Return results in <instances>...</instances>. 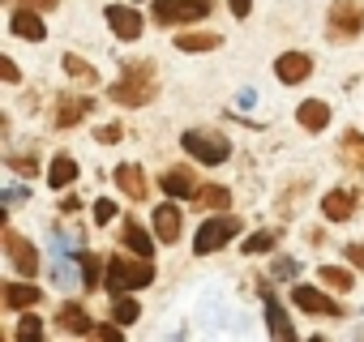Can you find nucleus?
<instances>
[{
	"mask_svg": "<svg viewBox=\"0 0 364 342\" xmlns=\"http://www.w3.org/2000/svg\"><path fill=\"white\" fill-rule=\"evenodd\" d=\"M219 43H223V35H215V31H206V35L202 31H185V35L176 39L180 52H215Z\"/></svg>",
	"mask_w": 364,
	"mask_h": 342,
	"instance_id": "a878e982",
	"label": "nucleus"
},
{
	"mask_svg": "<svg viewBox=\"0 0 364 342\" xmlns=\"http://www.w3.org/2000/svg\"><path fill=\"white\" fill-rule=\"evenodd\" d=\"M215 0H154V22L159 26H189L210 18Z\"/></svg>",
	"mask_w": 364,
	"mask_h": 342,
	"instance_id": "39448f33",
	"label": "nucleus"
},
{
	"mask_svg": "<svg viewBox=\"0 0 364 342\" xmlns=\"http://www.w3.org/2000/svg\"><path fill=\"white\" fill-rule=\"evenodd\" d=\"M112 180L120 184V193H124L129 202H146V193H150V180H146V171H141L137 162H120V167L112 171Z\"/></svg>",
	"mask_w": 364,
	"mask_h": 342,
	"instance_id": "2eb2a0df",
	"label": "nucleus"
},
{
	"mask_svg": "<svg viewBox=\"0 0 364 342\" xmlns=\"http://www.w3.org/2000/svg\"><path fill=\"white\" fill-rule=\"evenodd\" d=\"M56 325H60L65 333H73V338H86V333H95V321H90V312H86L82 304H60V312H56Z\"/></svg>",
	"mask_w": 364,
	"mask_h": 342,
	"instance_id": "a211bd4d",
	"label": "nucleus"
},
{
	"mask_svg": "<svg viewBox=\"0 0 364 342\" xmlns=\"http://www.w3.org/2000/svg\"><path fill=\"white\" fill-rule=\"evenodd\" d=\"M90 107H95L90 94H60V99H56V111H52V124H56V128H77V124L90 116Z\"/></svg>",
	"mask_w": 364,
	"mask_h": 342,
	"instance_id": "9d476101",
	"label": "nucleus"
},
{
	"mask_svg": "<svg viewBox=\"0 0 364 342\" xmlns=\"http://www.w3.org/2000/svg\"><path fill=\"white\" fill-rule=\"evenodd\" d=\"M0 295H5V308L9 312H26V308H35L43 299V291L35 282H5V291H0Z\"/></svg>",
	"mask_w": 364,
	"mask_h": 342,
	"instance_id": "6ab92c4d",
	"label": "nucleus"
},
{
	"mask_svg": "<svg viewBox=\"0 0 364 342\" xmlns=\"http://www.w3.org/2000/svg\"><path fill=\"white\" fill-rule=\"evenodd\" d=\"M240 236V219L236 214H210L202 227H198V257H206V253H219L223 244H232Z\"/></svg>",
	"mask_w": 364,
	"mask_h": 342,
	"instance_id": "423d86ee",
	"label": "nucleus"
},
{
	"mask_svg": "<svg viewBox=\"0 0 364 342\" xmlns=\"http://www.w3.org/2000/svg\"><path fill=\"white\" fill-rule=\"evenodd\" d=\"M180 145L189 150V158H198L202 167H219L232 158V141L223 133H206V128H189L185 137H180Z\"/></svg>",
	"mask_w": 364,
	"mask_h": 342,
	"instance_id": "20e7f679",
	"label": "nucleus"
},
{
	"mask_svg": "<svg viewBox=\"0 0 364 342\" xmlns=\"http://www.w3.org/2000/svg\"><path fill=\"white\" fill-rule=\"evenodd\" d=\"M60 65H65V73H69L73 82H82V86H99V69H95L90 60H82L77 52H65Z\"/></svg>",
	"mask_w": 364,
	"mask_h": 342,
	"instance_id": "393cba45",
	"label": "nucleus"
},
{
	"mask_svg": "<svg viewBox=\"0 0 364 342\" xmlns=\"http://www.w3.org/2000/svg\"><path fill=\"white\" fill-rule=\"evenodd\" d=\"M120 137H124V124H116V120H112V124H99V128H95V141H103V145H116Z\"/></svg>",
	"mask_w": 364,
	"mask_h": 342,
	"instance_id": "473e14b6",
	"label": "nucleus"
},
{
	"mask_svg": "<svg viewBox=\"0 0 364 342\" xmlns=\"http://www.w3.org/2000/svg\"><path fill=\"white\" fill-rule=\"evenodd\" d=\"M112 316H116L120 325H133V321L141 316V304H137L129 291H120V295H116V304H112Z\"/></svg>",
	"mask_w": 364,
	"mask_h": 342,
	"instance_id": "c85d7f7f",
	"label": "nucleus"
},
{
	"mask_svg": "<svg viewBox=\"0 0 364 342\" xmlns=\"http://www.w3.org/2000/svg\"><path fill=\"white\" fill-rule=\"evenodd\" d=\"M9 31H14L18 39H26V43H43V39H48V22L35 13V5H18V9L9 13Z\"/></svg>",
	"mask_w": 364,
	"mask_h": 342,
	"instance_id": "9b49d317",
	"label": "nucleus"
},
{
	"mask_svg": "<svg viewBox=\"0 0 364 342\" xmlns=\"http://www.w3.org/2000/svg\"><path fill=\"white\" fill-rule=\"evenodd\" d=\"M112 219H116V202H107V197H99V202H95V223L103 227V223H112Z\"/></svg>",
	"mask_w": 364,
	"mask_h": 342,
	"instance_id": "72a5a7b5",
	"label": "nucleus"
},
{
	"mask_svg": "<svg viewBox=\"0 0 364 342\" xmlns=\"http://www.w3.org/2000/svg\"><path fill=\"white\" fill-rule=\"evenodd\" d=\"M279 236H283L279 227H274V231L266 227V231H253V236H249V240H245L240 248H245V253H253V257H257V253H274V244H279Z\"/></svg>",
	"mask_w": 364,
	"mask_h": 342,
	"instance_id": "cd10ccee",
	"label": "nucleus"
},
{
	"mask_svg": "<svg viewBox=\"0 0 364 342\" xmlns=\"http://www.w3.org/2000/svg\"><path fill=\"white\" fill-rule=\"evenodd\" d=\"M180 231H185V210H176V197H167L154 210V236H159V244H176Z\"/></svg>",
	"mask_w": 364,
	"mask_h": 342,
	"instance_id": "ddd939ff",
	"label": "nucleus"
},
{
	"mask_svg": "<svg viewBox=\"0 0 364 342\" xmlns=\"http://www.w3.org/2000/svg\"><path fill=\"white\" fill-rule=\"evenodd\" d=\"M257 291H262V299H266V325H270V333H274V338H287V342H291V338H296V325L287 321V312H283V304L274 299L270 282L262 278V282H257Z\"/></svg>",
	"mask_w": 364,
	"mask_h": 342,
	"instance_id": "dca6fc26",
	"label": "nucleus"
},
{
	"mask_svg": "<svg viewBox=\"0 0 364 342\" xmlns=\"http://www.w3.org/2000/svg\"><path fill=\"white\" fill-rule=\"evenodd\" d=\"M14 338H18V342H39V338H43V321H39L35 312H22V321H18Z\"/></svg>",
	"mask_w": 364,
	"mask_h": 342,
	"instance_id": "c756f323",
	"label": "nucleus"
},
{
	"mask_svg": "<svg viewBox=\"0 0 364 342\" xmlns=\"http://www.w3.org/2000/svg\"><path fill=\"white\" fill-rule=\"evenodd\" d=\"M296 274H300V265H296L291 257H279V261H274V278H296Z\"/></svg>",
	"mask_w": 364,
	"mask_h": 342,
	"instance_id": "f704fd0d",
	"label": "nucleus"
},
{
	"mask_svg": "<svg viewBox=\"0 0 364 342\" xmlns=\"http://www.w3.org/2000/svg\"><path fill=\"white\" fill-rule=\"evenodd\" d=\"M5 167L18 171V176H39V158H35V154H9Z\"/></svg>",
	"mask_w": 364,
	"mask_h": 342,
	"instance_id": "2f4dec72",
	"label": "nucleus"
},
{
	"mask_svg": "<svg viewBox=\"0 0 364 342\" xmlns=\"http://www.w3.org/2000/svg\"><path fill=\"white\" fill-rule=\"evenodd\" d=\"M0 77H5L9 86H18V82H22V73H18V65H14L9 56H5V60H0Z\"/></svg>",
	"mask_w": 364,
	"mask_h": 342,
	"instance_id": "c9c22d12",
	"label": "nucleus"
},
{
	"mask_svg": "<svg viewBox=\"0 0 364 342\" xmlns=\"http://www.w3.org/2000/svg\"><path fill=\"white\" fill-rule=\"evenodd\" d=\"M228 5H232V13H236V18H249V9H253V0H228Z\"/></svg>",
	"mask_w": 364,
	"mask_h": 342,
	"instance_id": "58836bf2",
	"label": "nucleus"
},
{
	"mask_svg": "<svg viewBox=\"0 0 364 342\" xmlns=\"http://www.w3.org/2000/svg\"><path fill=\"white\" fill-rule=\"evenodd\" d=\"M154 94H159V77H154V65H150V60L124 65L120 77L107 86V99H112L116 107H146Z\"/></svg>",
	"mask_w": 364,
	"mask_h": 342,
	"instance_id": "f257e3e1",
	"label": "nucleus"
},
{
	"mask_svg": "<svg viewBox=\"0 0 364 342\" xmlns=\"http://www.w3.org/2000/svg\"><path fill=\"white\" fill-rule=\"evenodd\" d=\"M338 158H343V167H351V171H355V176H364V133L347 128V133H343V141H338Z\"/></svg>",
	"mask_w": 364,
	"mask_h": 342,
	"instance_id": "4be33fe9",
	"label": "nucleus"
},
{
	"mask_svg": "<svg viewBox=\"0 0 364 342\" xmlns=\"http://www.w3.org/2000/svg\"><path fill=\"white\" fill-rule=\"evenodd\" d=\"M291 304L300 312H309V316H343V308L326 291H317V287H291Z\"/></svg>",
	"mask_w": 364,
	"mask_h": 342,
	"instance_id": "f8f14e48",
	"label": "nucleus"
},
{
	"mask_svg": "<svg viewBox=\"0 0 364 342\" xmlns=\"http://www.w3.org/2000/svg\"><path fill=\"white\" fill-rule=\"evenodd\" d=\"M137 5H141V0H137Z\"/></svg>",
	"mask_w": 364,
	"mask_h": 342,
	"instance_id": "79ce46f5",
	"label": "nucleus"
},
{
	"mask_svg": "<svg viewBox=\"0 0 364 342\" xmlns=\"http://www.w3.org/2000/svg\"><path fill=\"white\" fill-rule=\"evenodd\" d=\"M73 210H82V202H77V197H73V193H69V197H65V202H60V214H73Z\"/></svg>",
	"mask_w": 364,
	"mask_h": 342,
	"instance_id": "ea45409f",
	"label": "nucleus"
},
{
	"mask_svg": "<svg viewBox=\"0 0 364 342\" xmlns=\"http://www.w3.org/2000/svg\"><path fill=\"white\" fill-rule=\"evenodd\" d=\"M107 291H141V287H150L154 282V265H150V257H112L107 261Z\"/></svg>",
	"mask_w": 364,
	"mask_h": 342,
	"instance_id": "f03ea898",
	"label": "nucleus"
},
{
	"mask_svg": "<svg viewBox=\"0 0 364 342\" xmlns=\"http://www.w3.org/2000/svg\"><path fill=\"white\" fill-rule=\"evenodd\" d=\"M77 265H82V287H86V291H99V257L82 253V257H77Z\"/></svg>",
	"mask_w": 364,
	"mask_h": 342,
	"instance_id": "7c9ffc66",
	"label": "nucleus"
},
{
	"mask_svg": "<svg viewBox=\"0 0 364 342\" xmlns=\"http://www.w3.org/2000/svg\"><path fill=\"white\" fill-rule=\"evenodd\" d=\"M120 329H124L120 321H112V325H107V321H103V325H95V333H99V338H107V342H116V338H120Z\"/></svg>",
	"mask_w": 364,
	"mask_h": 342,
	"instance_id": "e433bc0d",
	"label": "nucleus"
},
{
	"mask_svg": "<svg viewBox=\"0 0 364 342\" xmlns=\"http://www.w3.org/2000/svg\"><path fill=\"white\" fill-rule=\"evenodd\" d=\"M120 244H124V253H133V257H150V253H154V240H150V231H146L137 219H124Z\"/></svg>",
	"mask_w": 364,
	"mask_h": 342,
	"instance_id": "aec40b11",
	"label": "nucleus"
},
{
	"mask_svg": "<svg viewBox=\"0 0 364 342\" xmlns=\"http://www.w3.org/2000/svg\"><path fill=\"white\" fill-rule=\"evenodd\" d=\"M193 206L206 214H223V210H232V189H223V184H206V189H198L193 193Z\"/></svg>",
	"mask_w": 364,
	"mask_h": 342,
	"instance_id": "5701e85b",
	"label": "nucleus"
},
{
	"mask_svg": "<svg viewBox=\"0 0 364 342\" xmlns=\"http://www.w3.org/2000/svg\"><path fill=\"white\" fill-rule=\"evenodd\" d=\"M317 278H321V287L343 291V295L355 287V278H351V270H347V265H321V270H317Z\"/></svg>",
	"mask_w": 364,
	"mask_h": 342,
	"instance_id": "bb28decb",
	"label": "nucleus"
},
{
	"mask_svg": "<svg viewBox=\"0 0 364 342\" xmlns=\"http://www.w3.org/2000/svg\"><path fill=\"white\" fill-rule=\"evenodd\" d=\"M321 214H326V223H347V219L355 214V193H351V189L326 193V197H321Z\"/></svg>",
	"mask_w": 364,
	"mask_h": 342,
	"instance_id": "f3484780",
	"label": "nucleus"
},
{
	"mask_svg": "<svg viewBox=\"0 0 364 342\" xmlns=\"http://www.w3.org/2000/svg\"><path fill=\"white\" fill-rule=\"evenodd\" d=\"M103 18H107L112 35H116L120 43H137V39H141V26H146V22H141L137 9H129V5H107Z\"/></svg>",
	"mask_w": 364,
	"mask_h": 342,
	"instance_id": "6e6552de",
	"label": "nucleus"
},
{
	"mask_svg": "<svg viewBox=\"0 0 364 342\" xmlns=\"http://www.w3.org/2000/svg\"><path fill=\"white\" fill-rule=\"evenodd\" d=\"M347 261H351L355 270H364V244H347Z\"/></svg>",
	"mask_w": 364,
	"mask_h": 342,
	"instance_id": "4c0bfd02",
	"label": "nucleus"
},
{
	"mask_svg": "<svg viewBox=\"0 0 364 342\" xmlns=\"http://www.w3.org/2000/svg\"><path fill=\"white\" fill-rule=\"evenodd\" d=\"M26 5H35V9H56V0H26Z\"/></svg>",
	"mask_w": 364,
	"mask_h": 342,
	"instance_id": "a19ab883",
	"label": "nucleus"
},
{
	"mask_svg": "<svg viewBox=\"0 0 364 342\" xmlns=\"http://www.w3.org/2000/svg\"><path fill=\"white\" fill-rule=\"evenodd\" d=\"M5 257H9V265H14L22 278H35V274H39V248H35L22 231H14V227H5Z\"/></svg>",
	"mask_w": 364,
	"mask_h": 342,
	"instance_id": "0eeeda50",
	"label": "nucleus"
},
{
	"mask_svg": "<svg viewBox=\"0 0 364 342\" xmlns=\"http://www.w3.org/2000/svg\"><path fill=\"white\" fill-rule=\"evenodd\" d=\"M73 180H77V158L73 154H56L52 167H48V184L52 189H69Z\"/></svg>",
	"mask_w": 364,
	"mask_h": 342,
	"instance_id": "b1692460",
	"label": "nucleus"
},
{
	"mask_svg": "<svg viewBox=\"0 0 364 342\" xmlns=\"http://www.w3.org/2000/svg\"><path fill=\"white\" fill-rule=\"evenodd\" d=\"M309 73H313V56H309V52H283V56L274 60V77H279L283 86H300Z\"/></svg>",
	"mask_w": 364,
	"mask_h": 342,
	"instance_id": "4468645a",
	"label": "nucleus"
},
{
	"mask_svg": "<svg viewBox=\"0 0 364 342\" xmlns=\"http://www.w3.org/2000/svg\"><path fill=\"white\" fill-rule=\"evenodd\" d=\"M364 31V0H334L326 13V39L330 43H351Z\"/></svg>",
	"mask_w": 364,
	"mask_h": 342,
	"instance_id": "7ed1b4c3",
	"label": "nucleus"
},
{
	"mask_svg": "<svg viewBox=\"0 0 364 342\" xmlns=\"http://www.w3.org/2000/svg\"><path fill=\"white\" fill-rule=\"evenodd\" d=\"M159 189H163L167 197H176V202H180V197H193L202 184H198V171H193L189 162H176V167H167L163 176H159Z\"/></svg>",
	"mask_w": 364,
	"mask_h": 342,
	"instance_id": "1a4fd4ad",
	"label": "nucleus"
},
{
	"mask_svg": "<svg viewBox=\"0 0 364 342\" xmlns=\"http://www.w3.org/2000/svg\"><path fill=\"white\" fill-rule=\"evenodd\" d=\"M296 120H300V128L321 133V128H330V103H321V99H304V103L296 107Z\"/></svg>",
	"mask_w": 364,
	"mask_h": 342,
	"instance_id": "412c9836",
	"label": "nucleus"
}]
</instances>
